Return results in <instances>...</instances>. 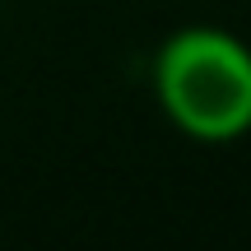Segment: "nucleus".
<instances>
[{
    "label": "nucleus",
    "mask_w": 251,
    "mask_h": 251,
    "mask_svg": "<svg viewBox=\"0 0 251 251\" xmlns=\"http://www.w3.org/2000/svg\"><path fill=\"white\" fill-rule=\"evenodd\" d=\"M163 117L196 144H233L251 130V47L228 28L186 24L149 65Z\"/></svg>",
    "instance_id": "f257e3e1"
}]
</instances>
